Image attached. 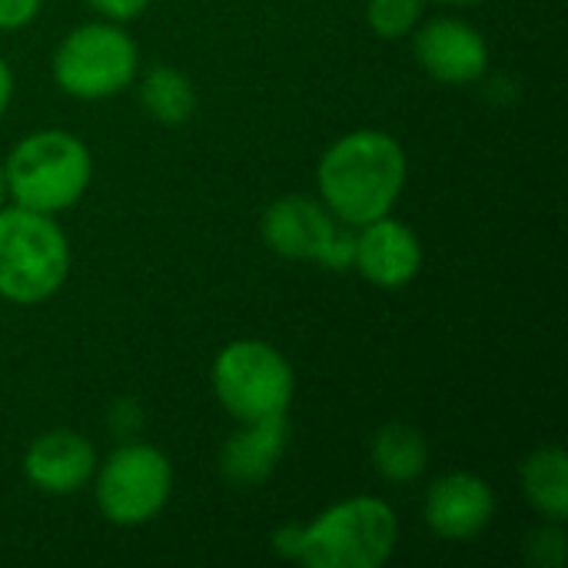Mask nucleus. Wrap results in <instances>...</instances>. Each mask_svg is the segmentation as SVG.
I'll return each instance as SVG.
<instances>
[{
  "instance_id": "obj_1",
  "label": "nucleus",
  "mask_w": 568,
  "mask_h": 568,
  "mask_svg": "<svg viewBox=\"0 0 568 568\" xmlns=\"http://www.w3.org/2000/svg\"><path fill=\"white\" fill-rule=\"evenodd\" d=\"M409 180V156L386 130H349L326 146L316 166L323 206L346 226L359 230L399 203Z\"/></svg>"
},
{
  "instance_id": "obj_2",
  "label": "nucleus",
  "mask_w": 568,
  "mask_h": 568,
  "mask_svg": "<svg viewBox=\"0 0 568 568\" xmlns=\"http://www.w3.org/2000/svg\"><path fill=\"white\" fill-rule=\"evenodd\" d=\"M3 180L17 206L57 216L77 206L90 190L93 156L70 130H37L17 140L3 163Z\"/></svg>"
},
{
  "instance_id": "obj_3",
  "label": "nucleus",
  "mask_w": 568,
  "mask_h": 568,
  "mask_svg": "<svg viewBox=\"0 0 568 568\" xmlns=\"http://www.w3.org/2000/svg\"><path fill=\"white\" fill-rule=\"evenodd\" d=\"M399 519L379 496H353L300 526L296 562L310 568H379L393 559Z\"/></svg>"
},
{
  "instance_id": "obj_4",
  "label": "nucleus",
  "mask_w": 568,
  "mask_h": 568,
  "mask_svg": "<svg viewBox=\"0 0 568 568\" xmlns=\"http://www.w3.org/2000/svg\"><path fill=\"white\" fill-rule=\"evenodd\" d=\"M70 276V240L50 213L0 206V300L47 303Z\"/></svg>"
},
{
  "instance_id": "obj_5",
  "label": "nucleus",
  "mask_w": 568,
  "mask_h": 568,
  "mask_svg": "<svg viewBox=\"0 0 568 568\" xmlns=\"http://www.w3.org/2000/svg\"><path fill=\"white\" fill-rule=\"evenodd\" d=\"M140 70V50L116 20L73 27L53 50V83L73 100H106L123 93Z\"/></svg>"
},
{
  "instance_id": "obj_6",
  "label": "nucleus",
  "mask_w": 568,
  "mask_h": 568,
  "mask_svg": "<svg viewBox=\"0 0 568 568\" xmlns=\"http://www.w3.org/2000/svg\"><path fill=\"white\" fill-rule=\"evenodd\" d=\"M210 383L216 403L236 423L286 416L296 396V373L290 359L263 339L226 343L213 359Z\"/></svg>"
},
{
  "instance_id": "obj_7",
  "label": "nucleus",
  "mask_w": 568,
  "mask_h": 568,
  "mask_svg": "<svg viewBox=\"0 0 568 568\" xmlns=\"http://www.w3.org/2000/svg\"><path fill=\"white\" fill-rule=\"evenodd\" d=\"M97 509L106 523L133 529L153 523L173 496V466L150 443H123L93 473Z\"/></svg>"
},
{
  "instance_id": "obj_8",
  "label": "nucleus",
  "mask_w": 568,
  "mask_h": 568,
  "mask_svg": "<svg viewBox=\"0 0 568 568\" xmlns=\"http://www.w3.org/2000/svg\"><path fill=\"white\" fill-rule=\"evenodd\" d=\"M263 243L293 263H316L323 270H353L356 230L339 223L320 196L290 193L263 210L260 220Z\"/></svg>"
},
{
  "instance_id": "obj_9",
  "label": "nucleus",
  "mask_w": 568,
  "mask_h": 568,
  "mask_svg": "<svg viewBox=\"0 0 568 568\" xmlns=\"http://www.w3.org/2000/svg\"><path fill=\"white\" fill-rule=\"evenodd\" d=\"M409 37L416 63L439 83H476L489 70V43L463 17H436Z\"/></svg>"
},
{
  "instance_id": "obj_10",
  "label": "nucleus",
  "mask_w": 568,
  "mask_h": 568,
  "mask_svg": "<svg viewBox=\"0 0 568 568\" xmlns=\"http://www.w3.org/2000/svg\"><path fill=\"white\" fill-rule=\"evenodd\" d=\"M353 270L379 290L409 286L423 270V243L409 223L386 213L356 230Z\"/></svg>"
},
{
  "instance_id": "obj_11",
  "label": "nucleus",
  "mask_w": 568,
  "mask_h": 568,
  "mask_svg": "<svg viewBox=\"0 0 568 568\" xmlns=\"http://www.w3.org/2000/svg\"><path fill=\"white\" fill-rule=\"evenodd\" d=\"M496 516V493L476 473H446L426 489L423 519L446 542L476 539Z\"/></svg>"
},
{
  "instance_id": "obj_12",
  "label": "nucleus",
  "mask_w": 568,
  "mask_h": 568,
  "mask_svg": "<svg viewBox=\"0 0 568 568\" xmlns=\"http://www.w3.org/2000/svg\"><path fill=\"white\" fill-rule=\"evenodd\" d=\"M23 479L47 496H73L97 473V449L73 429H50L23 453Z\"/></svg>"
},
{
  "instance_id": "obj_13",
  "label": "nucleus",
  "mask_w": 568,
  "mask_h": 568,
  "mask_svg": "<svg viewBox=\"0 0 568 568\" xmlns=\"http://www.w3.org/2000/svg\"><path fill=\"white\" fill-rule=\"evenodd\" d=\"M290 446L286 416H266L240 423L236 433L220 449V473L236 489H253L266 483Z\"/></svg>"
},
{
  "instance_id": "obj_14",
  "label": "nucleus",
  "mask_w": 568,
  "mask_h": 568,
  "mask_svg": "<svg viewBox=\"0 0 568 568\" xmlns=\"http://www.w3.org/2000/svg\"><path fill=\"white\" fill-rule=\"evenodd\" d=\"M523 493L529 506L546 523H566L568 519V456L562 446H539L526 456L523 469Z\"/></svg>"
},
{
  "instance_id": "obj_15",
  "label": "nucleus",
  "mask_w": 568,
  "mask_h": 568,
  "mask_svg": "<svg viewBox=\"0 0 568 568\" xmlns=\"http://www.w3.org/2000/svg\"><path fill=\"white\" fill-rule=\"evenodd\" d=\"M369 463L376 476L389 483H413L429 466V443L426 436L409 423H389L373 436Z\"/></svg>"
},
{
  "instance_id": "obj_16",
  "label": "nucleus",
  "mask_w": 568,
  "mask_h": 568,
  "mask_svg": "<svg viewBox=\"0 0 568 568\" xmlns=\"http://www.w3.org/2000/svg\"><path fill=\"white\" fill-rule=\"evenodd\" d=\"M140 103H143V110L156 123L180 126L196 110V87H193V80L180 67L156 63L140 80Z\"/></svg>"
},
{
  "instance_id": "obj_17",
  "label": "nucleus",
  "mask_w": 568,
  "mask_h": 568,
  "mask_svg": "<svg viewBox=\"0 0 568 568\" xmlns=\"http://www.w3.org/2000/svg\"><path fill=\"white\" fill-rule=\"evenodd\" d=\"M423 10H426V0H369L366 23L383 40H403L419 27Z\"/></svg>"
},
{
  "instance_id": "obj_18",
  "label": "nucleus",
  "mask_w": 568,
  "mask_h": 568,
  "mask_svg": "<svg viewBox=\"0 0 568 568\" xmlns=\"http://www.w3.org/2000/svg\"><path fill=\"white\" fill-rule=\"evenodd\" d=\"M526 552L529 562L542 568H559L566 562V536H562V523H549L542 529H536L526 539Z\"/></svg>"
},
{
  "instance_id": "obj_19",
  "label": "nucleus",
  "mask_w": 568,
  "mask_h": 568,
  "mask_svg": "<svg viewBox=\"0 0 568 568\" xmlns=\"http://www.w3.org/2000/svg\"><path fill=\"white\" fill-rule=\"evenodd\" d=\"M43 0H0V30H20L40 13Z\"/></svg>"
},
{
  "instance_id": "obj_20",
  "label": "nucleus",
  "mask_w": 568,
  "mask_h": 568,
  "mask_svg": "<svg viewBox=\"0 0 568 568\" xmlns=\"http://www.w3.org/2000/svg\"><path fill=\"white\" fill-rule=\"evenodd\" d=\"M103 20H116V23H126V20H133V17H140L146 7H150V0H87Z\"/></svg>"
},
{
  "instance_id": "obj_21",
  "label": "nucleus",
  "mask_w": 568,
  "mask_h": 568,
  "mask_svg": "<svg viewBox=\"0 0 568 568\" xmlns=\"http://www.w3.org/2000/svg\"><path fill=\"white\" fill-rule=\"evenodd\" d=\"M10 100H13V70H10V63L0 57V120H3V113L10 110Z\"/></svg>"
},
{
  "instance_id": "obj_22",
  "label": "nucleus",
  "mask_w": 568,
  "mask_h": 568,
  "mask_svg": "<svg viewBox=\"0 0 568 568\" xmlns=\"http://www.w3.org/2000/svg\"><path fill=\"white\" fill-rule=\"evenodd\" d=\"M436 3H446V7H466V3H479V0H436Z\"/></svg>"
},
{
  "instance_id": "obj_23",
  "label": "nucleus",
  "mask_w": 568,
  "mask_h": 568,
  "mask_svg": "<svg viewBox=\"0 0 568 568\" xmlns=\"http://www.w3.org/2000/svg\"><path fill=\"white\" fill-rule=\"evenodd\" d=\"M3 200H7V180H3V166H0V206H3Z\"/></svg>"
}]
</instances>
